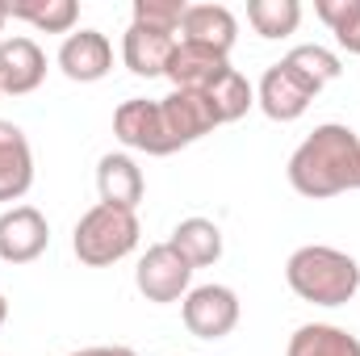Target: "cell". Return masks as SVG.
Returning <instances> with one entry per match:
<instances>
[{
	"instance_id": "obj_2",
	"label": "cell",
	"mask_w": 360,
	"mask_h": 356,
	"mask_svg": "<svg viewBox=\"0 0 360 356\" xmlns=\"http://www.w3.org/2000/svg\"><path fill=\"white\" fill-rule=\"evenodd\" d=\"M285 281L289 289L302 298V302H314V306H344L352 302L360 289V265L340 252V248H327V243H306L289 256L285 265Z\"/></svg>"
},
{
	"instance_id": "obj_6",
	"label": "cell",
	"mask_w": 360,
	"mask_h": 356,
	"mask_svg": "<svg viewBox=\"0 0 360 356\" xmlns=\"http://www.w3.org/2000/svg\"><path fill=\"white\" fill-rule=\"evenodd\" d=\"M134 285H139V293H143L147 302L168 306V302H180V298L188 293V285H193V265L180 256L172 243H155V248L143 252V260L134 268Z\"/></svg>"
},
{
	"instance_id": "obj_19",
	"label": "cell",
	"mask_w": 360,
	"mask_h": 356,
	"mask_svg": "<svg viewBox=\"0 0 360 356\" xmlns=\"http://www.w3.org/2000/svg\"><path fill=\"white\" fill-rule=\"evenodd\" d=\"M8 17L30 21L42 34H72V25L80 21V8H76V0H13Z\"/></svg>"
},
{
	"instance_id": "obj_5",
	"label": "cell",
	"mask_w": 360,
	"mask_h": 356,
	"mask_svg": "<svg viewBox=\"0 0 360 356\" xmlns=\"http://www.w3.org/2000/svg\"><path fill=\"white\" fill-rule=\"evenodd\" d=\"M113 134L130 151H143V155H172V151H180L176 143H172V134H168L160 101H147V96H130V101L117 105Z\"/></svg>"
},
{
	"instance_id": "obj_25",
	"label": "cell",
	"mask_w": 360,
	"mask_h": 356,
	"mask_svg": "<svg viewBox=\"0 0 360 356\" xmlns=\"http://www.w3.org/2000/svg\"><path fill=\"white\" fill-rule=\"evenodd\" d=\"M4 319H8V302H4V293H0V327H4Z\"/></svg>"
},
{
	"instance_id": "obj_22",
	"label": "cell",
	"mask_w": 360,
	"mask_h": 356,
	"mask_svg": "<svg viewBox=\"0 0 360 356\" xmlns=\"http://www.w3.org/2000/svg\"><path fill=\"white\" fill-rule=\"evenodd\" d=\"M314 13L348 55H360V0H314Z\"/></svg>"
},
{
	"instance_id": "obj_16",
	"label": "cell",
	"mask_w": 360,
	"mask_h": 356,
	"mask_svg": "<svg viewBox=\"0 0 360 356\" xmlns=\"http://www.w3.org/2000/svg\"><path fill=\"white\" fill-rule=\"evenodd\" d=\"M96 193H101V205L139 210V201H143V193H147L143 168H139L130 155H122V151L101 155V164H96Z\"/></svg>"
},
{
	"instance_id": "obj_13",
	"label": "cell",
	"mask_w": 360,
	"mask_h": 356,
	"mask_svg": "<svg viewBox=\"0 0 360 356\" xmlns=\"http://www.w3.org/2000/svg\"><path fill=\"white\" fill-rule=\"evenodd\" d=\"M226 72H231V59H226V55L205 51V46H193V42H176L172 63H168L164 76H168L172 89H180V92H205V89H214Z\"/></svg>"
},
{
	"instance_id": "obj_23",
	"label": "cell",
	"mask_w": 360,
	"mask_h": 356,
	"mask_svg": "<svg viewBox=\"0 0 360 356\" xmlns=\"http://www.w3.org/2000/svg\"><path fill=\"white\" fill-rule=\"evenodd\" d=\"M184 8H188L184 0H134V21L155 25V30H168V34H180Z\"/></svg>"
},
{
	"instance_id": "obj_10",
	"label": "cell",
	"mask_w": 360,
	"mask_h": 356,
	"mask_svg": "<svg viewBox=\"0 0 360 356\" xmlns=\"http://www.w3.org/2000/svg\"><path fill=\"white\" fill-rule=\"evenodd\" d=\"M59 68L76 84H96L113 68V46H109V38L101 30H76L59 46Z\"/></svg>"
},
{
	"instance_id": "obj_21",
	"label": "cell",
	"mask_w": 360,
	"mask_h": 356,
	"mask_svg": "<svg viewBox=\"0 0 360 356\" xmlns=\"http://www.w3.org/2000/svg\"><path fill=\"white\" fill-rule=\"evenodd\" d=\"M248 21L260 38H285L302 25V4L297 0H252Z\"/></svg>"
},
{
	"instance_id": "obj_7",
	"label": "cell",
	"mask_w": 360,
	"mask_h": 356,
	"mask_svg": "<svg viewBox=\"0 0 360 356\" xmlns=\"http://www.w3.org/2000/svg\"><path fill=\"white\" fill-rule=\"evenodd\" d=\"M180 314H184L188 336H197V340H222L239 323V293L226 289V285H197V289L184 293Z\"/></svg>"
},
{
	"instance_id": "obj_8",
	"label": "cell",
	"mask_w": 360,
	"mask_h": 356,
	"mask_svg": "<svg viewBox=\"0 0 360 356\" xmlns=\"http://www.w3.org/2000/svg\"><path fill=\"white\" fill-rule=\"evenodd\" d=\"M51 248V222L34 205H13L0 214V260L30 265Z\"/></svg>"
},
{
	"instance_id": "obj_18",
	"label": "cell",
	"mask_w": 360,
	"mask_h": 356,
	"mask_svg": "<svg viewBox=\"0 0 360 356\" xmlns=\"http://www.w3.org/2000/svg\"><path fill=\"white\" fill-rule=\"evenodd\" d=\"M168 243L193 265V272L222 260V231L210 218H184V222H176V231H172Z\"/></svg>"
},
{
	"instance_id": "obj_4",
	"label": "cell",
	"mask_w": 360,
	"mask_h": 356,
	"mask_svg": "<svg viewBox=\"0 0 360 356\" xmlns=\"http://www.w3.org/2000/svg\"><path fill=\"white\" fill-rule=\"evenodd\" d=\"M323 92V84L293 59V55H285L281 63H272L269 72L260 76V89H256V105L269 113L272 122H297L306 109H310V101Z\"/></svg>"
},
{
	"instance_id": "obj_17",
	"label": "cell",
	"mask_w": 360,
	"mask_h": 356,
	"mask_svg": "<svg viewBox=\"0 0 360 356\" xmlns=\"http://www.w3.org/2000/svg\"><path fill=\"white\" fill-rule=\"evenodd\" d=\"M285 356H360V340L335 323H306L289 336Z\"/></svg>"
},
{
	"instance_id": "obj_1",
	"label": "cell",
	"mask_w": 360,
	"mask_h": 356,
	"mask_svg": "<svg viewBox=\"0 0 360 356\" xmlns=\"http://www.w3.org/2000/svg\"><path fill=\"white\" fill-rule=\"evenodd\" d=\"M289 184L310 201L360 189V139L340 122L314 126L289 155Z\"/></svg>"
},
{
	"instance_id": "obj_3",
	"label": "cell",
	"mask_w": 360,
	"mask_h": 356,
	"mask_svg": "<svg viewBox=\"0 0 360 356\" xmlns=\"http://www.w3.org/2000/svg\"><path fill=\"white\" fill-rule=\"evenodd\" d=\"M139 235H143V227H139L134 210H117V205L96 201L72 231V252L80 256V265L109 268L139 248Z\"/></svg>"
},
{
	"instance_id": "obj_26",
	"label": "cell",
	"mask_w": 360,
	"mask_h": 356,
	"mask_svg": "<svg viewBox=\"0 0 360 356\" xmlns=\"http://www.w3.org/2000/svg\"><path fill=\"white\" fill-rule=\"evenodd\" d=\"M4 21H8V4L0 0V25H4Z\"/></svg>"
},
{
	"instance_id": "obj_15",
	"label": "cell",
	"mask_w": 360,
	"mask_h": 356,
	"mask_svg": "<svg viewBox=\"0 0 360 356\" xmlns=\"http://www.w3.org/2000/svg\"><path fill=\"white\" fill-rule=\"evenodd\" d=\"M160 109H164V122H168V134H172L176 147H188V143L205 139L218 126V117H214V109H210V101L201 92L172 89L168 96H160Z\"/></svg>"
},
{
	"instance_id": "obj_14",
	"label": "cell",
	"mask_w": 360,
	"mask_h": 356,
	"mask_svg": "<svg viewBox=\"0 0 360 356\" xmlns=\"http://www.w3.org/2000/svg\"><path fill=\"white\" fill-rule=\"evenodd\" d=\"M34 184V151L21 126L0 117V201H21Z\"/></svg>"
},
{
	"instance_id": "obj_27",
	"label": "cell",
	"mask_w": 360,
	"mask_h": 356,
	"mask_svg": "<svg viewBox=\"0 0 360 356\" xmlns=\"http://www.w3.org/2000/svg\"><path fill=\"white\" fill-rule=\"evenodd\" d=\"M68 356H76V352H68Z\"/></svg>"
},
{
	"instance_id": "obj_11",
	"label": "cell",
	"mask_w": 360,
	"mask_h": 356,
	"mask_svg": "<svg viewBox=\"0 0 360 356\" xmlns=\"http://www.w3.org/2000/svg\"><path fill=\"white\" fill-rule=\"evenodd\" d=\"M46 80V55L34 38L17 34L0 42V92L8 96H25Z\"/></svg>"
},
{
	"instance_id": "obj_24",
	"label": "cell",
	"mask_w": 360,
	"mask_h": 356,
	"mask_svg": "<svg viewBox=\"0 0 360 356\" xmlns=\"http://www.w3.org/2000/svg\"><path fill=\"white\" fill-rule=\"evenodd\" d=\"M76 356H139L134 348H122V344H113V348H84V352Z\"/></svg>"
},
{
	"instance_id": "obj_9",
	"label": "cell",
	"mask_w": 360,
	"mask_h": 356,
	"mask_svg": "<svg viewBox=\"0 0 360 356\" xmlns=\"http://www.w3.org/2000/svg\"><path fill=\"white\" fill-rule=\"evenodd\" d=\"M176 42H180V34L155 30V25H143V21H130V30L122 34V63H126L134 76L155 80V76L168 72Z\"/></svg>"
},
{
	"instance_id": "obj_20",
	"label": "cell",
	"mask_w": 360,
	"mask_h": 356,
	"mask_svg": "<svg viewBox=\"0 0 360 356\" xmlns=\"http://www.w3.org/2000/svg\"><path fill=\"white\" fill-rule=\"evenodd\" d=\"M201 96L210 101V109H214L218 126H226V122H239V117H243V113L256 105V89H252V84H248V80H243L235 68H231V72H226V76H222L214 89L201 92Z\"/></svg>"
},
{
	"instance_id": "obj_12",
	"label": "cell",
	"mask_w": 360,
	"mask_h": 356,
	"mask_svg": "<svg viewBox=\"0 0 360 356\" xmlns=\"http://www.w3.org/2000/svg\"><path fill=\"white\" fill-rule=\"evenodd\" d=\"M239 38V21L226 4H188L184 8V21H180V42H193V46H205V51H218V55H231Z\"/></svg>"
}]
</instances>
